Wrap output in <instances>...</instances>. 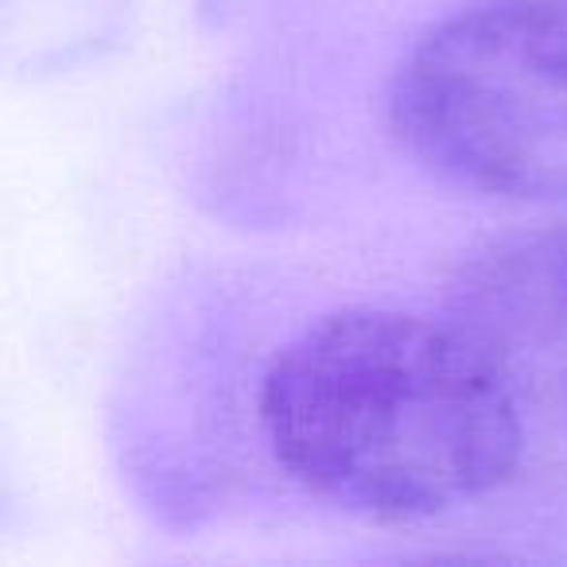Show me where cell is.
I'll return each mask as SVG.
<instances>
[{
	"label": "cell",
	"instance_id": "obj_1",
	"mask_svg": "<svg viewBox=\"0 0 567 567\" xmlns=\"http://www.w3.org/2000/svg\"><path fill=\"white\" fill-rule=\"evenodd\" d=\"M520 396L455 319H319L260 381V432L296 486L373 520L478 502L520 463Z\"/></svg>",
	"mask_w": 567,
	"mask_h": 567
},
{
	"label": "cell",
	"instance_id": "obj_2",
	"mask_svg": "<svg viewBox=\"0 0 567 567\" xmlns=\"http://www.w3.org/2000/svg\"><path fill=\"white\" fill-rule=\"evenodd\" d=\"M389 117L458 187L567 203V0H486L440 20L404 55Z\"/></svg>",
	"mask_w": 567,
	"mask_h": 567
},
{
	"label": "cell",
	"instance_id": "obj_3",
	"mask_svg": "<svg viewBox=\"0 0 567 567\" xmlns=\"http://www.w3.org/2000/svg\"><path fill=\"white\" fill-rule=\"evenodd\" d=\"M447 311L520 404L567 416V226L474 249L451 280Z\"/></svg>",
	"mask_w": 567,
	"mask_h": 567
}]
</instances>
